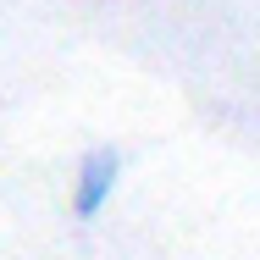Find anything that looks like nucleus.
<instances>
[{"mask_svg":"<svg viewBox=\"0 0 260 260\" xmlns=\"http://www.w3.org/2000/svg\"><path fill=\"white\" fill-rule=\"evenodd\" d=\"M122 172H127V155H122L116 144H94V150H83L78 166H72V194H67L72 216H78V221H100V210L111 205Z\"/></svg>","mask_w":260,"mask_h":260,"instance_id":"1","label":"nucleus"}]
</instances>
